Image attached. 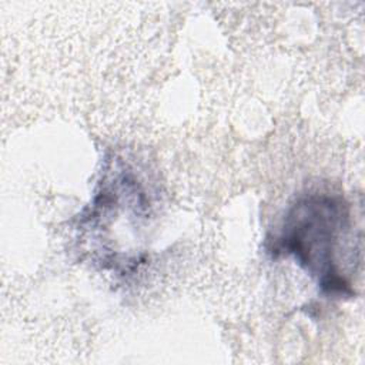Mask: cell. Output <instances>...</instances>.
Wrapping results in <instances>:
<instances>
[{"label":"cell","instance_id":"cell-1","mask_svg":"<svg viewBox=\"0 0 365 365\" xmlns=\"http://www.w3.org/2000/svg\"><path fill=\"white\" fill-rule=\"evenodd\" d=\"M351 225V208L342 195L308 191L288 205L278 230L267 238V250L272 258H292L325 295L352 297L344 265Z\"/></svg>","mask_w":365,"mask_h":365}]
</instances>
